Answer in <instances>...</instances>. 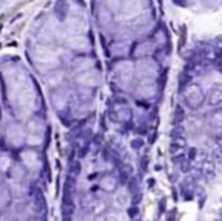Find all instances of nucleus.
<instances>
[{"label":"nucleus","instance_id":"nucleus-13","mask_svg":"<svg viewBox=\"0 0 222 221\" xmlns=\"http://www.w3.org/2000/svg\"><path fill=\"white\" fill-rule=\"evenodd\" d=\"M172 2L175 5H180V6H186V2H183V0H172Z\"/></svg>","mask_w":222,"mask_h":221},{"label":"nucleus","instance_id":"nucleus-11","mask_svg":"<svg viewBox=\"0 0 222 221\" xmlns=\"http://www.w3.org/2000/svg\"><path fill=\"white\" fill-rule=\"evenodd\" d=\"M181 160H184V156H183V154H180L178 157H173V159H172V162H173V163H180Z\"/></svg>","mask_w":222,"mask_h":221},{"label":"nucleus","instance_id":"nucleus-7","mask_svg":"<svg viewBox=\"0 0 222 221\" xmlns=\"http://www.w3.org/2000/svg\"><path fill=\"white\" fill-rule=\"evenodd\" d=\"M190 169V165H189V162H184V160H181V171L183 172H187Z\"/></svg>","mask_w":222,"mask_h":221},{"label":"nucleus","instance_id":"nucleus-2","mask_svg":"<svg viewBox=\"0 0 222 221\" xmlns=\"http://www.w3.org/2000/svg\"><path fill=\"white\" fill-rule=\"evenodd\" d=\"M186 146V140H184V137H173V142H172V145H171V151L173 153V151H178L180 148H184Z\"/></svg>","mask_w":222,"mask_h":221},{"label":"nucleus","instance_id":"nucleus-1","mask_svg":"<svg viewBox=\"0 0 222 221\" xmlns=\"http://www.w3.org/2000/svg\"><path fill=\"white\" fill-rule=\"evenodd\" d=\"M186 119V114H184V110L181 105H176L175 108V116H173V123L175 125H180V123Z\"/></svg>","mask_w":222,"mask_h":221},{"label":"nucleus","instance_id":"nucleus-6","mask_svg":"<svg viewBox=\"0 0 222 221\" xmlns=\"http://www.w3.org/2000/svg\"><path fill=\"white\" fill-rule=\"evenodd\" d=\"M131 146L134 148V149H140L141 146H143V140H141V139H134L131 142Z\"/></svg>","mask_w":222,"mask_h":221},{"label":"nucleus","instance_id":"nucleus-3","mask_svg":"<svg viewBox=\"0 0 222 221\" xmlns=\"http://www.w3.org/2000/svg\"><path fill=\"white\" fill-rule=\"evenodd\" d=\"M190 81H192V76L189 75V72H183V73L180 75V90H183L184 85L187 87Z\"/></svg>","mask_w":222,"mask_h":221},{"label":"nucleus","instance_id":"nucleus-5","mask_svg":"<svg viewBox=\"0 0 222 221\" xmlns=\"http://www.w3.org/2000/svg\"><path fill=\"white\" fill-rule=\"evenodd\" d=\"M183 128L180 125H176L173 130H172V137H183Z\"/></svg>","mask_w":222,"mask_h":221},{"label":"nucleus","instance_id":"nucleus-4","mask_svg":"<svg viewBox=\"0 0 222 221\" xmlns=\"http://www.w3.org/2000/svg\"><path fill=\"white\" fill-rule=\"evenodd\" d=\"M70 172H72L73 175H78L79 172H81V163H79V162H73L72 168H70Z\"/></svg>","mask_w":222,"mask_h":221},{"label":"nucleus","instance_id":"nucleus-8","mask_svg":"<svg viewBox=\"0 0 222 221\" xmlns=\"http://www.w3.org/2000/svg\"><path fill=\"white\" fill-rule=\"evenodd\" d=\"M128 215H129L131 218H136V215H138V210H137V207H131V209L128 210Z\"/></svg>","mask_w":222,"mask_h":221},{"label":"nucleus","instance_id":"nucleus-12","mask_svg":"<svg viewBox=\"0 0 222 221\" xmlns=\"http://www.w3.org/2000/svg\"><path fill=\"white\" fill-rule=\"evenodd\" d=\"M101 142H102V136L97 134V136L94 137V144H96V145H101Z\"/></svg>","mask_w":222,"mask_h":221},{"label":"nucleus","instance_id":"nucleus-14","mask_svg":"<svg viewBox=\"0 0 222 221\" xmlns=\"http://www.w3.org/2000/svg\"><path fill=\"white\" fill-rule=\"evenodd\" d=\"M160 210H161V212L164 210V200H163V201H160Z\"/></svg>","mask_w":222,"mask_h":221},{"label":"nucleus","instance_id":"nucleus-10","mask_svg":"<svg viewBox=\"0 0 222 221\" xmlns=\"http://www.w3.org/2000/svg\"><path fill=\"white\" fill-rule=\"evenodd\" d=\"M87 153H88V145H85V146L81 149V151H79V157H81V159H82V157H85V154H87Z\"/></svg>","mask_w":222,"mask_h":221},{"label":"nucleus","instance_id":"nucleus-9","mask_svg":"<svg viewBox=\"0 0 222 221\" xmlns=\"http://www.w3.org/2000/svg\"><path fill=\"white\" fill-rule=\"evenodd\" d=\"M195 157H196V148H190V151H189V160H193Z\"/></svg>","mask_w":222,"mask_h":221}]
</instances>
